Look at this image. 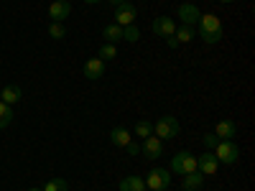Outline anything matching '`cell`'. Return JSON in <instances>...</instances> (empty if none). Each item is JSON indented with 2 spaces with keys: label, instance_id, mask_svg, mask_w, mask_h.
Wrapping results in <instances>:
<instances>
[{
  "label": "cell",
  "instance_id": "2e32d148",
  "mask_svg": "<svg viewBox=\"0 0 255 191\" xmlns=\"http://www.w3.org/2000/svg\"><path fill=\"white\" fill-rule=\"evenodd\" d=\"M133 138H130V130L128 127H123V125H118V127H113V133H110V143L113 145H118V148H125L128 143H130Z\"/></svg>",
  "mask_w": 255,
  "mask_h": 191
},
{
  "label": "cell",
  "instance_id": "83f0119b",
  "mask_svg": "<svg viewBox=\"0 0 255 191\" xmlns=\"http://www.w3.org/2000/svg\"><path fill=\"white\" fill-rule=\"evenodd\" d=\"M166 44H168V46H171V49H176V46H179V41H176L174 36H168V38H166Z\"/></svg>",
  "mask_w": 255,
  "mask_h": 191
},
{
  "label": "cell",
  "instance_id": "ac0fdd59",
  "mask_svg": "<svg viewBox=\"0 0 255 191\" xmlns=\"http://www.w3.org/2000/svg\"><path fill=\"white\" fill-rule=\"evenodd\" d=\"M181 186H184V191H199V189L204 186V176H202L199 171L186 174V176L181 179Z\"/></svg>",
  "mask_w": 255,
  "mask_h": 191
},
{
  "label": "cell",
  "instance_id": "52a82bcc",
  "mask_svg": "<svg viewBox=\"0 0 255 191\" xmlns=\"http://www.w3.org/2000/svg\"><path fill=\"white\" fill-rule=\"evenodd\" d=\"M151 31L161 38H168V36H174L176 33V20L171 15H158L153 23H151Z\"/></svg>",
  "mask_w": 255,
  "mask_h": 191
},
{
  "label": "cell",
  "instance_id": "603a6c76",
  "mask_svg": "<svg viewBox=\"0 0 255 191\" xmlns=\"http://www.w3.org/2000/svg\"><path fill=\"white\" fill-rule=\"evenodd\" d=\"M41 189H44V191H69V184L64 179H49Z\"/></svg>",
  "mask_w": 255,
  "mask_h": 191
},
{
  "label": "cell",
  "instance_id": "277c9868",
  "mask_svg": "<svg viewBox=\"0 0 255 191\" xmlns=\"http://www.w3.org/2000/svg\"><path fill=\"white\" fill-rule=\"evenodd\" d=\"M143 181H145V189H151V191H166L168 186H171V171L156 166V168L148 171V176Z\"/></svg>",
  "mask_w": 255,
  "mask_h": 191
},
{
  "label": "cell",
  "instance_id": "8fae6325",
  "mask_svg": "<svg viewBox=\"0 0 255 191\" xmlns=\"http://www.w3.org/2000/svg\"><path fill=\"white\" fill-rule=\"evenodd\" d=\"M199 8L194 3H181L179 5V20H181V26H197L199 23Z\"/></svg>",
  "mask_w": 255,
  "mask_h": 191
},
{
  "label": "cell",
  "instance_id": "30bf717a",
  "mask_svg": "<svg viewBox=\"0 0 255 191\" xmlns=\"http://www.w3.org/2000/svg\"><path fill=\"white\" fill-rule=\"evenodd\" d=\"M49 15H51L54 23H61V20H67L72 15V3L69 0H54L49 5Z\"/></svg>",
  "mask_w": 255,
  "mask_h": 191
},
{
  "label": "cell",
  "instance_id": "1f68e13d",
  "mask_svg": "<svg viewBox=\"0 0 255 191\" xmlns=\"http://www.w3.org/2000/svg\"><path fill=\"white\" fill-rule=\"evenodd\" d=\"M220 3H225V5H227V3H235V0H220Z\"/></svg>",
  "mask_w": 255,
  "mask_h": 191
},
{
  "label": "cell",
  "instance_id": "cb8c5ba5",
  "mask_svg": "<svg viewBox=\"0 0 255 191\" xmlns=\"http://www.w3.org/2000/svg\"><path fill=\"white\" fill-rule=\"evenodd\" d=\"M118 56V46H113V44H102V49L97 51V59H102V61H113Z\"/></svg>",
  "mask_w": 255,
  "mask_h": 191
},
{
  "label": "cell",
  "instance_id": "484cf974",
  "mask_svg": "<svg viewBox=\"0 0 255 191\" xmlns=\"http://www.w3.org/2000/svg\"><path fill=\"white\" fill-rule=\"evenodd\" d=\"M202 143H204V148H209V151H215V145L220 143V138H217L215 133H207V135H202Z\"/></svg>",
  "mask_w": 255,
  "mask_h": 191
},
{
  "label": "cell",
  "instance_id": "6da1fadb",
  "mask_svg": "<svg viewBox=\"0 0 255 191\" xmlns=\"http://www.w3.org/2000/svg\"><path fill=\"white\" fill-rule=\"evenodd\" d=\"M197 26H199V38L204 44H217L222 38V20L215 13H202Z\"/></svg>",
  "mask_w": 255,
  "mask_h": 191
},
{
  "label": "cell",
  "instance_id": "5b68a950",
  "mask_svg": "<svg viewBox=\"0 0 255 191\" xmlns=\"http://www.w3.org/2000/svg\"><path fill=\"white\" fill-rule=\"evenodd\" d=\"M215 158L225 166H232V163H238L240 161V145L235 140H220L215 145Z\"/></svg>",
  "mask_w": 255,
  "mask_h": 191
},
{
  "label": "cell",
  "instance_id": "d4e9b609",
  "mask_svg": "<svg viewBox=\"0 0 255 191\" xmlns=\"http://www.w3.org/2000/svg\"><path fill=\"white\" fill-rule=\"evenodd\" d=\"M49 36H51V38H56V41H61L64 36H67V31H64V26H61V23H54V20H51V26H49Z\"/></svg>",
  "mask_w": 255,
  "mask_h": 191
},
{
  "label": "cell",
  "instance_id": "4fadbf2b",
  "mask_svg": "<svg viewBox=\"0 0 255 191\" xmlns=\"http://www.w3.org/2000/svg\"><path fill=\"white\" fill-rule=\"evenodd\" d=\"M215 135L222 138V140H235L238 138V125L232 120H220L217 127H215Z\"/></svg>",
  "mask_w": 255,
  "mask_h": 191
},
{
  "label": "cell",
  "instance_id": "7c38bea8",
  "mask_svg": "<svg viewBox=\"0 0 255 191\" xmlns=\"http://www.w3.org/2000/svg\"><path fill=\"white\" fill-rule=\"evenodd\" d=\"M82 74L87 77L90 82H97L100 77H105V61L102 59H87L84 61V67H82Z\"/></svg>",
  "mask_w": 255,
  "mask_h": 191
},
{
  "label": "cell",
  "instance_id": "7a4b0ae2",
  "mask_svg": "<svg viewBox=\"0 0 255 191\" xmlns=\"http://www.w3.org/2000/svg\"><path fill=\"white\" fill-rule=\"evenodd\" d=\"M171 174H179V176H186V174H194L197 171V156L189 153V151H179L174 158H171V166H168Z\"/></svg>",
  "mask_w": 255,
  "mask_h": 191
},
{
  "label": "cell",
  "instance_id": "f1b7e54d",
  "mask_svg": "<svg viewBox=\"0 0 255 191\" xmlns=\"http://www.w3.org/2000/svg\"><path fill=\"white\" fill-rule=\"evenodd\" d=\"M108 3H110V5H115V8H118V5H123V3H128V0H108Z\"/></svg>",
  "mask_w": 255,
  "mask_h": 191
},
{
  "label": "cell",
  "instance_id": "d6986e66",
  "mask_svg": "<svg viewBox=\"0 0 255 191\" xmlns=\"http://www.w3.org/2000/svg\"><path fill=\"white\" fill-rule=\"evenodd\" d=\"M194 36H197L194 26H179L176 33H174V38L179 41V46H181V44H189V41H194Z\"/></svg>",
  "mask_w": 255,
  "mask_h": 191
},
{
  "label": "cell",
  "instance_id": "8992f818",
  "mask_svg": "<svg viewBox=\"0 0 255 191\" xmlns=\"http://www.w3.org/2000/svg\"><path fill=\"white\" fill-rule=\"evenodd\" d=\"M217 168H220V161L215 158V153H212V151H204V153L197 156V171L202 176H215Z\"/></svg>",
  "mask_w": 255,
  "mask_h": 191
},
{
  "label": "cell",
  "instance_id": "f546056e",
  "mask_svg": "<svg viewBox=\"0 0 255 191\" xmlns=\"http://www.w3.org/2000/svg\"><path fill=\"white\" fill-rule=\"evenodd\" d=\"M87 5H97V3H102V0H84Z\"/></svg>",
  "mask_w": 255,
  "mask_h": 191
},
{
  "label": "cell",
  "instance_id": "ffe728a7",
  "mask_svg": "<svg viewBox=\"0 0 255 191\" xmlns=\"http://www.w3.org/2000/svg\"><path fill=\"white\" fill-rule=\"evenodd\" d=\"M133 133L135 138H148V135H153V122H148V120H138L135 127H133Z\"/></svg>",
  "mask_w": 255,
  "mask_h": 191
},
{
  "label": "cell",
  "instance_id": "7402d4cb",
  "mask_svg": "<svg viewBox=\"0 0 255 191\" xmlns=\"http://www.w3.org/2000/svg\"><path fill=\"white\" fill-rule=\"evenodd\" d=\"M138 38H140V28L135 23L123 26V41H128V44H138Z\"/></svg>",
  "mask_w": 255,
  "mask_h": 191
},
{
  "label": "cell",
  "instance_id": "3957f363",
  "mask_svg": "<svg viewBox=\"0 0 255 191\" xmlns=\"http://www.w3.org/2000/svg\"><path fill=\"white\" fill-rule=\"evenodd\" d=\"M179 133H181V125H179V120H176L174 115H163V117H158V122L153 125V135L161 138V140L179 138Z\"/></svg>",
  "mask_w": 255,
  "mask_h": 191
},
{
  "label": "cell",
  "instance_id": "ba28073f",
  "mask_svg": "<svg viewBox=\"0 0 255 191\" xmlns=\"http://www.w3.org/2000/svg\"><path fill=\"white\" fill-rule=\"evenodd\" d=\"M140 153H143L145 158H151V161L161 158V156H163V140H161V138H156V135H148V138H143Z\"/></svg>",
  "mask_w": 255,
  "mask_h": 191
},
{
  "label": "cell",
  "instance_id": "4dcf8cb0",
  "mask_svg": "<svg viewBox=\"0 0 255 191\" xmlns=\"http://www.w3.org/2000/svg\"><path fill=\"white\" fill-rule=\"evenodd\" d=\"M28 191H44V189H41V186H33V189H28Z\"/></svg>",
  "mask_w": 255,
  "mask_h": 191
},
{
  "label": "cell",
  "instance_id": "9a60e30c",
  "mask_svg": "<svg viewBox=\"0 0 255 191\" xmlns=\"http://www.w3.org/2000/svg\"><path fill=\"white\" fill-rule=\"evenodd\" d=\"M102 41H105V44L118 46V41H123V26H118V23L105 26V28H102Z\"/></svg>",
  "mask_w": 255,
  "mask_h": 191
},
{
  "label": "cell",
  "instance_id": "4316f807",
  "mask_svg": "<svg viewBox=\"0 0 255 191\" xmlns=\"http://www.w3.org/2000/svg\"><path fill=\"white\" fill-rule=\"evenodd\" d=\"M125 151H128V156H133V158H135V156L140 153V145H138V140H130V143L125 145Z\"/></svg>",
  "mask_w": 255,
  "mask_h": 191
},
{
  "label": "cell",
  "instance_id": "5bb4252c",
  "mask_svg": "<svg viewBox=\"0 0 255 191\" xmlns=\"http://www.w3.org/2000/svg\"><path fill=\"white\" fill-rule=\"evenodd\" d=\"M20 97H23V92H20V87H18V84H5V87L0 90V102L10 104V107L20 102Z\"/></svg>",
  "mask_w": 255,
  "mask_h": 191
},
{
  "label": "cell",
  "instance_id": "e0dca14e",
  "mask_svg": "<svg viewBox=\"0 0 255 191\" xmlns=\"http://www.w3.org/2000/svg\"><path fill=\"white\" fill-rule=\"evenodd\" d=\"M118 191H145V181L140 176H125V179H120Z\"/></svg>",
  "mask_w": 255,
  "mask_h": 191
},
{
  "label": "cell",
  "instance_id": "d6a6232c",
  "mask_svg": "<svg viewBox=\"0 0 255 191\" xmlns=\"http://www.w3.org/2000/svg\"><path fill=\"white\" fill-rule=\"evenodd\" d=\"M145 191H151V189H145Z\"/></svg>",
  "mask_w": 255,
  "mask_h": 191
},
{
  "label": "cell",
  "instance_id": "44dd1931",
  "mask_svg": "<svg viewBox=\"0 0 255 191\" xmlns=\"http://www.w3.org/2000/svg\"><path fill=\"white\" fill-rule=\"evenodd\" d=\"M10 122H13V107L5 102H0V130H5Z\"/></svg>",
  "mask_w": 255,
  "mask_h": 191
},
{
  "label": "cell",
  "instance_id": "9c48e42d",
  "mask_svg": "<svg viewBox=\"0 0 255 191\" xmlns=\"http://www.w3.org/2000/svg\"><path fill=\"white\" fill-rule=\"evenodd\" d=\"M135 15H138V8L133 3H123L115 8V23L118 26H130L135 23Z\"/></svg>",
  "mask_w": 255,
  "mask_h": 191
}]
</instances>
